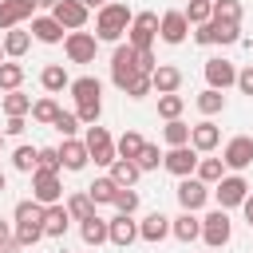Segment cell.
<instances>
[{"mask_svg":"<svg viewBox=\"0 0 253 253\" xmlns=\"http://www.w3.org/2000/svg\"><path fill=\"white\" fill-rule=\"evenodd\" d=\"M162 138H166V146H186V142H190V123H182V119H166Z\"/></svg>","mask_w":253,"mask_h":253,"instance_id":"cell-36","label":"cell"},{"mask_svg":"<svg viewBox=\"0 0 253 253\" xmlns=\"http://www.w3.org/2000/svg\"><path fill=\"white\" fill-rule=\"evenodd\" d=\"M206 83L225 91V87H237V67L229 59H206Z\"/></svg>","mask_w":253,"mask_h":253,"instance_id":"cell-19","label":"cell"},{"mask_svg":"<svg viewBox=\"0 0 253 253\" xmlns=\"http://www.w3.org/2000/svg\"><path fill=\"white\" fill-rule=\"evenodd\" d=\"M134 162H138V170H142V174H146V170H158V166H162V150H158L154 142H146V146L138 150V158H134Z\"/></svg>","mask_w":253,"mask_h":253,"instance_id":"cell-44","label":"cell"},{"mask_svg":"<svg viewBox=\"0 0 253 253\" xmlns=\"http://www.w3.org/2000/svg\"><path fill=\"white\" fill-rule=\"evenodd\" d=\"M51 126H55L63 138H75V130H79V115H75V111H59Z\"/></svg>","mask_w":253,"mask_h":253,"instance_id":"cell-46","label":"cell"},{"mask_svg":"<svg viewBox=\"0 0 253 253\" xmlns=\"http://www.w3.org/2000/svg\"><path fill=\"white\" fill-rule=\"evenodd\" d=\"M213 198H217L221 210H233V206H241V202L249 198V182H245L241 174H225V178L213 186Z\"/></svg>","mask_w":253,"mask_h":253,"instance_id":"cell-12","label":"cell"},{"mask_svg":"<svg viewBox=\"0 0 253 253\" xmlns=\"http://www.w3.org/2000/svg\"><path fill=\"white\" fill-rule=\"evenodd\" d=\"M67 91L75 95V115H79V123H83V126H95L99 115H103V83H99L95 75H79V79H71Z\"/></svg>","mask_w":253,"mask_h":253,"instance_id":"cell-1","label":"cell"},{"mask_svg":"<svg viewBox=\"0 0 253 253\" xmlns=\"http://www.w3.org/2000/svg\"><path fill=\"white\" fill-rule=\"evenodd\" d=\"M32 16H36V0H0V32L20 28Z\"/></svg>","mask_w":253,"mask_h":253,"instance_id":"cell-15","label":"cell"},{"mask_svg":"<svg viewBox=\"0 0 253 253\" xmlns=\"http://www.w3.org/2000/svg\"><path fill=\"white\" fill-rule=\"evenodd\" d=\"M59 0H36V8H55Z\"/></svg>","mask_w":253,"mask_h":253,"instance_id":"cell-56","label":"cell"},{"mask_svg":"<svg viewBox=\"0 0 253 253\" xmlns=\"http://www.w3.org/2000/svg\"><path fill=\"white\" fill-rule=\"evenodd\" d=\"M51 16H55L67 32H79V28L87 24V4H83V0H59V4L51 8Z\"/></svg>","mask_w":253,"mask_h":253,"instance_id":"cell-18","label":"cell"},{"mask_svg":"<svg viewBox=\"0 0 253 253\" xmlns=\"http://www.w3.org/2000/svg\"><path fill=\"white\" fill-rule=\"evenodd\" d=\"M40 87H43L47 95H59L63 87H71V75H67V67H63V63H47V67L40 71Z\"/></svg>","mask_w":253,"mask_h":253,"instance_id":"cell-26","label":"cell"},{"mask_svg":"<svg viewBox=\"0 0 253 253\" xmlns=\"http://www.w3.org/2000/svg\"><path fill=\"white\" fill-rule=\"evenodd\" d=\"M59 158H63V170H83V166L91 162V150H87L83 138H63Z\"/></svg>","mask_w":253,"mask_h":253,"instance_id":"cell-23","label":"cell"},{"mask_svg":"<svg viewBox=\"0 0 253 253\" xmlns=\"http://www.w3.org/2000/svg\"><path fill=\"white\" fill-rule=\"evenodd\" d=\"M36 170H63V158H59V146H40V166Z\"/></svg>","mask_w":253,"mask_h":253,"instance_id":"cell-47","label":"cell"},{"mask_svg":"<svg viewBox=\"0 0 253 253\" xmlns=\"http://www.w3.org/2000/svg\"><path fill=\"white\" fill-rule=\"evenodd\" d=\"M24 130H28L24 115H8V126H4V134H12V138H16V134H24Z\"/></svg>","mask_w":253,"mask_h":253,"instance_id":"cell-52","label":"cell"},{"mask_svg":"<svg viewBox=\"0 0 253 253\" xmlns=\"http://www.w3.org/2000/svg\"><path fill=\"white\" fill-rule=\"evenodd\" d=\"M229 237H233V221H229V213L217 206V210H210L206 217H202V241L210 245V249H221V245H229Z\"/></svg>","mask_w":253,"mask_h":253,"instance_id":"cell-5","label":"cell"},{"mask_svg":"<svg viewBox=\"0 0 253 253\" xmlns=\"http://www.w3.org/2000/svg\"><path fill=\"white\" fill-rule=\"evenodd\" d=\"M79 237H83V245H91V249H99L103 241H111V233H107V221H103L99 213H91L87 221H79Z\"/></svg>","mask_w":253,"mask_h":253,"instance_id":"cell-27","label":"cell"},{"mask_svg":"<svg viewBox=\"0 0 253 253\" xmlns=\"http://www.w3.org/2000/svg\"><path fill=\"white\" fill-rule=\"evenodd\" d=\"M28 47H32V32H24V28H8V32H4V51H8V59H20Z\"/></svg>","mask_w":253,"mask_h":253,"instance_id":"cell-29","label":"cell"},{"mask_svg":"<svg viewBox=\"0 0 253 253\" xmlns=\"http://www.w3.org/2000/svg\"><path fill=\"white\" fill-rule=\"evenodd\" d=\"M32 198L40 206H55L63 202V182L55 170H32Z\"/></svg>","mask_w":253,"mask_h":253,"instance_id":"cell-9","label":"cell"},{"mask_svg":"<svg viewBox=\"0 0 253 253\" xmlns=\"http://www.w3.org/2000/svg\"><path fill=\"white\" fill-rule=\"evenodd\" d=\"M194 43H202V47H210V43H217V24H213V20H206V24H198V28H194Z\"/></svg>","mask_w":253,"mask_h":253,"instance_id":"cell-48","label":"cell"},{"mask_svg":"<svg viewBox=\"0 0 253 253\" xmlns=\"http://www.w3.org/2000/svg\"><path fill=\"white\" fill-rule=\"evenodd\" d=\"M138 237H142V241H150V245H158L162 237H170V217H166V213H158V210H154V213H146V217L138 221Z\"/></svg>","mask_w":253,"mask_h":253,"instance_id":"cell-24","label":"cell"},{"mask_svg":"<svg viewBox=\"0 0 253 253\" xmlns=\"http://www.w3.org/2000/svg\"><path fill=\"white\" fill-rule=\"evenodd\" d=\"M0 107H4V115H32V95H24L20 87L16 91H4Z\"/></svg>","mask_w":253,"mask_h":253,"instance_id":"cell-32","label":"cell"},{"mask_svg":"<svg viewBox=\"0 0 253 253\" xmlns=\"http://www.w3.org/2000/svg\"><path fill=\"white\" fill-rule=\"evenodd\" d=\"M130 20H134V12H130L126 4H119V0L103 4V8L95 12V36H99V43H103V40H107V43H119V40L126 36Z\"/></svg>","mask_w":253,"mask_h":253,"instance_id":"cell-2","label":"cell"},{"mask_svg":"<svg viewBox=\"0 0 253 253\" xmlns=\"http://www.w3.org/2000/svg\"><path fill=\"white\" fill-rule=\"evenodd\" d=\"M194 103H198V111H202L206 119H210V115H221V111H225V95H221L217 87H206V91H202V95H198Z\"/></svg>","mask_w":253,"mask_h":253,"instance_id":"cell-33","label":"cell"},{"mask_svg":"<svg viewBox=\"0 0 253 253\" xmlns=\"http://www.w3.org/2000/svg\"><path fill=\"white\" fill-rule=\"evenodd\" d=\"M182 111H186V99L174 91V95H158V115L162 119H182Z\"/></svg>","mask_w":253,"mask_h":253,"instance_id":"cell-41","label":"cell"},{"mask_svg":"<svg viewBox=\"0 0 253 253\" xmlns=\"http://www.w3.org/2000/svg\"><path fill=\"white\" fill-rule=\"evenodd\" d=\"M182 12H186V20H190V28H198V24L213 20V0H190Z\"/></svg>","mask_w":253,"mask_h":253,"instance_id":"cell-40","label":"cell"},{"mask_svg":"<svg viewBox=\"0 0 253 253\" xmlns=\"http://www.w3.org/2000/svg\"><path fill=\"white\" fill-rule=\"evenodd\" d=\"M63 51L71 63H95V51H99V36L95 32H67L63 36Z\"/></svg>","mask_w":253,"mask_h":253,"instance_id":"cell-7","label":"cell"},{"mask_svg":"<svg viewBox=\"0 0 253 253\" xmlns=\"http://www.w3.org/2000/svg\"><path fill=\"white\" fill-rule=\"evenodd\" d=\"M4 253H8V249H4Z\"/></svg>","mask_w":253,"mask_h":253,"instance_id":"cell-60","label":"cell"},{"mask_svg":"<svg viewBox=\"0 0 253 253\" xmlns=\"http://www.w3.org/2000/svg\"><path fill=\"white\" fill-rule=\"evenodd\" d=\"M55 115H59V103H55L51 95H43V99H36V103H32V119H36V123L51 126V123H55Z\"/></svg>","mask_w":253,"mask_h":253,"instance_id":"cell-39","label":"cell"},{"mask_svg":"<svg viewBox=\"0 0 253 253\" xmlns=\"http://www.w3.org/2000/svg\"><path fill=\"white\" fill-rule=\"evenodd\" d=\"M63 36H67V28L55 16H32V40H40V43H63Z\"/></svg>","mask_w":253,"mask_h":253,"instance_id":"cell-20","label":"cell"},{"mask_svg":"<svg viewBox=\"0 0 253 253\" xmlns=\"http://www.w3.org/2000/svg\"><path fill=\"white\" fill-rule=\"evenodd\" d=\"M134 75H142V71H138V51H134L130 43H119L115 55H111V83H115L119 91H126V83H130Z\"/></svg>","mask_w":253,"mask_h":253,"instance_id":"cell-4","label":"cell"},{"mask_svg":"<svg viewBox=\"0 0 253 253\" xmlns=\"http://www.w3.org/2000/svg\"><path fill=\"white\" fill-rule=\"evenodd\" d=\"M43 210L47 206H40L36 198H28V202H16V245H36V241H43L47 233H43Z\"/></svg>","mask_w":253,"mask_h":253,"instance_id":"cell-3","label":"cell"},{"mask_svg":"<svg viewBox=\"0 0 253 253\" xmlns=\"http://www.w3.org/2000/svg\"><path fill=\"white\" fill-rule=\"evenodd\" d=\"M217 24V43H237L241 40V24H225V20H213Z\"/></svg>","mask_w":253,"mask_h":253,"instance_id":"cell-49","label":"cell"},{"mask_svg":"<svg viewBox=\"0 0 253 253\" xmlns=\"http://www.w3.org/2000/svg\"><path fill=\"white\" fill-rule=\"evenodd\" d=\"M87 150H91V158H95V166H111L115 158H119V150H115V138H111V130L107 126H87Z\"/></svg>","mask_w":253,"mask_h":253,"instance_id":"cell-8","label":"cell"},{"mask_svg":"<svg viewBox=\"0 0 253 253\" xmlns=\"http://www.w3.org/2000/svg\"><path fill=\"white\" fill-rule=\"evenodd\" d=\"M221 162H225V170H233V174H241L245 166H253V138H249V134H233V138L221 146Z\"/></svg>","mask_w":253,"mask_h":253,"instance_id":"cell-10","label":"cell"},{"mask_svg":"<svg viewBox=\"0 0 253 253\" xmlns=\"http://www.w3.org/2000/svg\"><path fill=\"white\" fill-rule=\"evenodd\" d=\"M241 210H245V221H249V229H253V194L241 202Z\"/></svg>","mask_w":253,"mask_h":253,"instance_id":"cell-54","label":"cell"},{"mask_svg":"<svg viewBox=\"0 0 253 253\" xmlns=\"http://www.w3.org/2000/svg\"><path fill=\"white\" fill-rule=\"evenodd\" d=\"M4 190H8V178H4V170H0V194H4Z\"/></svg>","mask_w":253,"mask_h":253,"instance_id":"cell-57","label":"cell"},{"mask_svg":"<svg viewBox=\"0 0 253 253\" xmlns=\"http://www.w3.org/2000/svg\"><path fill=\"white\" fill-rule=\"evenodd\" d=\"M150 91H154V83H150V75L142 71V75H134V79L126 83V91H123V95H126V99H146Z\"/></svg>","mask_w":253,"mask_h":253,"instance_id":"cell-45","label":"cell"},{"mask_svg":"<svg viewBox=\"0 0 253 253\" xmlns=\"http://www.w3.org/2000/svg\"><path fill=\"white\" fill-rule=\"evenodd\" d=\"M67 225H71V213H67L63 202H55V206L43 210V233H47V237H63Z\"/></svg>","mask_w":253,"mask_h":253,"instance_id":"cell-25","label":"cell"},{"mask_svg":"<svg viewBox=\"0 0 253 253\" xmlns=\"http://www.w3.org/2000/svg\"><path fill=\"white\" fill-rule=\"evenodd\" d=\"M63 206H67V213H71V221H87V217L95 213V202H91V194H87V190H79V194H71V198H67Z\"/></svg>","mask_w":253,"mask_h":253,"instance_id":"cell-31","label":"cell"},{"mask_svg":"<svg viewBox=\"0 0 253 253\" xmlns=\"http://www.w3.org/2000/svg\"><path fill=\"white\" fill-rule=\"evenodd\" d=\"M150 83H154L158 95H174V91L182 87V67H174V63H158V67L150 71Z\"/></svg>","mask_w":253,"mask_h":253,"instance_id":"cell-22","label":"cell"},{"mask_svg":"<svg viewBox=\"0 0 253 253\" xmlns=\"http://www.w3.org/2000/svg\"><path fill=\"white\" fill-rule=\"evenodd\" d=\"M20 83H24V63L4 59V63H0V91H16Z\"/></svg>","mask_w":253,"mask_h":253,"instance_id":"cell-38","label":"cell"},{"mask_svg":"<svg viewBox=\"0 0 253 253\" xmlns=\"http://www.w3.org/2000/svg\"><path fill=\"white\" fill-rule=\"evenodd\" d=\"M174 194H178V206H182V210H194V213H198V210H202V206L210 202V186H206V182H202L198 174L182 178Z\"/></svg>","mask_w":253,"mask_h":253,"instance_id":"cell-13","label":"cell"},{"mask_svg":"<svg viewBox=\"0 0 253 253\" xmlns=\"http://www.w3.org/2000/svg\"><path fill=\"white\" fill-rule=\"evenodd\" d=\"M217 142H221V130H217V123L202 119V123H194V126H190V146H194L198 154H210V150H217Z\"/></svg>","mask_w":253,"mask_h":253,"instance_id":"cell-17","label":"cell"},{"mask_svg":"<svg viewBox=\"0 0 253 253\" xmlns=\"http://www.w3.org/2000/svg\"><path fill=\"white\" fill-rule=\"evenodd\" d=\"M170 233H174L182 245H190V241L202 237V217H194V210H182L178 217H170Z\"/></svg>","mask_w":253,"mask_h":253,"instance_id":"cell-21","label":"cell"},{"mask_svg":"<svg viewBox=\"0 0 253 253\" xmlns=\"http://www.w3.org/2000/svg\"><path fill=\"white\" fill-rule=\"evenodd\" d=\"M198 158H202V154L186 142V146H170V150L162 154V166H166L174 178H190V174L198 170Z\"/></svg>","mask_w":253,"mask_h":253,"instance_id":"cell-11","label":"cell"},{"mask_svg":"<svg viewBox=\"0 0 253 253\" xmlns=\"http://www.w3.org/2000/svg\"><path fill=\"white\" fill-rule=\"evenodd\" d=\"M12 166H16L20 174H32V170L40 166V146H16V150H12Z\"/></svg>","mask_w":253,"mask_h":253,"instance_id":"cell-37","label":"cell"},{"mask_svg":"<svg viewBox=\"0 0 253 253\" xmlns=\"http://www.w3.org/2000/svg\"><path fill=\"white\" fill-rule=\"evenodd\" d=\"M87 8H103V4H111V0H83Z\"/></svg>","mask_w":253,"mask_h":253,"instance_id":"cell-55","label":"cell"},{"mask_svg":"<svg viewBox=\"0 0 253 253\" xmlns=\"http://www.w3.org/2000/svg\"><path fill=\"white\" fill-rule=\"evenodd\" d=\"M4 59H8V51H4V40H0V63H4Z\"/></svg>","mask_w":253,"mask_h":253,"instance_id":"cell-58","label":"cell"},{"mask_svg":"<svg viewBox=\"0 0 253 253\" xmlns=\"http://www.w3.org/2000/svg\"><path fill=\"white\" fill-rule=\"evenodd\" d=\"M154 67H158V59H154V51H150V47H142V51H138V71H146V75H150Z\"/></svg>","mask_w":253,"mask_h":253,"instance_id":"cell-51","label":"cell"},{"mask_svg":"<svg viewBox=\"0 0 253 253\" xmlns=\"http://www.w3.org/2000/svg\"><path fill=\"white\" fill-rule=\"evenodd\" d=\"M12 245H16V229H12L8 221H0V253H4V249H12Z\"/></svg>","mask_w":253,"mask_h":253,"instance_id":"cell-53","label":"cell"},{"mask_svg":"<svg viewBox=\"0 0 253 253\" xmlns=\"http://www.w3.org/2000/svg\"><path fill=\"white\" fill-rule=\"evenodd\" d=\"M138 174H142V170H138L134 158H115V162H111V178H115L119 186H134Z\"/></svg>","mask_w":253,"mask_h":253,"instance_id":"cell-30","label":"cell"},{"mask_svg":"<svg viewBox=\"0 0 253 253\" xmlns=\"http://www.w3.org/2000/svg\"><path fill=\"white\" fill-rule=\"evenodd\" d=\"M186 36H190V20H186V12H162L158 16V40L162 43H186Z\"/></svg>","mask_w":253,"mask_h":253,"instance_id":"cell-14","label":"cell"},{"mask_svg":"<svg viewBox=\"0 0 253 253\" xmlns=\"http://www.w3.org/2000/svg\"><path fill=\"white\" fill-rule=\"evenodd\" d=\"M146 146V138L138 134V130H123L119 138H115V150H119V158H138V150Z\"/></svg>","mask_w":253,"mask_h":253,"instance_id":"cell-34","label":"cell"},{"mask_svg":"<svg viewBox=\"0 0 253 253\" xmlns=\"http://www.w3.org/2000/svg\"><path fill=\"white\" fill-rule=\"evenodd\" d=\"M0 146H4V134H0Z\"/></svg>","mask_w":253,"mask_h":253,"instance_id":"cell-59","label":"cell"},{"mask_svg":"<svg viewBox=\"0 0 253 253\" xmlns=\"http://www.w3.org/2000/svg\"><path fill=\"white\" fill-rule=\"evenodd\" d=\"M237 91H241V95H249V99H253V63H249V67H241V71H237Z\"/></svg>","mask_w":253,"mask_h":253,"instance_id":"cell-50","label":"cell"},{"mask_svg":"<svg viewBox=\"0 0 253 253\" xmlns=\"http://www.w3.org/2000/svg\"><path fill=\"white\" fill-rule=\"evenodd\" d=\"M119 213H134L138 210V190L134 186H119V194H115V202H111Z\"/></svg>","mask_w":253,"mask_h":253,"instance_id":"cell-43","label":"cell"},{"mask_svg":"<svg viewBox=\"0 0 253 253\" xmlns=\"http://www.w3.org/2000/svg\"><path fill=\"white\" fill-rule=\"evenodd\" d=\"M87 194H91V202H95V206H111V202H115V194H119V182H115L111 174H103V178H95V182L87 186Z\"/></svg>","mask_w":253,"mask_h":253,"instance_id":"cell-28","label":"cell"},{"mask_svg":"<svg viewBox=\"0 0 253 253\" xmlns=\"http://www.w3.org/2000/svg\"><path fill=\"white\" fill-rule=\"evenodd\" d=\"M206 186H217L221 178H225V162L221 158H198V170H194Z\"/></svg>","mask_w":253,"mask_h":253,"instance_id":"cell-35","label":"cell"},{"mask_svg":"<svg viewBox=\"0 0 253 253\" xmlns=\"http://www.w3.org/2000/svg\"><path fill=\"white\" fill-rule=\"evenodd\" d=\"M213 20L241 24V0H213Z\"/></svg>","mask_w":253,"mask_h":253,"instance_id":"cell-42","label":"cell"},{"mask_svg":"<svg viewBox=\"0 0 253 253\" xmlns=\"http://www.w3.org/2000/svg\"><path fill=\"white\" fill-rule=\"evenodd\" d=\"M154 40H158V12H134V20L126 28V43L134 51H142V47H154Z\"/></svg>","mask_w":253,"mask_h":253,"instance_id":"cell-6","label":"cell"},{"mask_svg":"<svg viewBox=\"0 0 253 253\" xmlns=\"http://www.w3.org/2000/svg\"><path fill=\"white\" fill-rule=\"evenodd\" d=\"M107 233H111V245L126 249V245L138 241V221H134L130 213H115V217L107 221Z\"/></svg>","mask_w":253,"mask_h":253,"instance_id":"cell-16","label":"cell"}]
</instances>
